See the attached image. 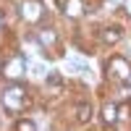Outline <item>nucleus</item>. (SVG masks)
<instances>
[{
	"instance_id": "nucleus-6",
	"label": "nucleus",
	"mask_w": 131,
	"mask_h": 131,
	"mask_svg": "<svg viewBox=\"0 0 131 131\" xmlns=\"http://www.w3.org/2000/svg\"><path fill=\"white\" fill-rule=\"evenodd\" d=\"M37 42L42 45V50H45V47H50V45H55V42H58L55 29H39V31H37Z\"/></svg>"
},
{
	"instance_id": "nucleus-7",
	"label": "nucleus",
	"mask_w": 131,
	"mask_h": 131,
	"mask_svg": "<svg viewBox=\"0 0 131 131\" xmlns=\"http://www.w3.org/2000/svg\"><path fill=\"white\" fill-rule=\"evenodd\" d=\"M63 10H66V13H68V16H81L84 13V3H81V0H68V3H63Z\"/></svg>"
},
{
	"instance_id": "nucleus-9",
	"label": "nucleus",
	"mask_w": 131,
	"mask_h": 131,
	"mask_svg": "<svg viewBox=\"0 0 131 131\" xmlns=\"http://www.w3.org/2000/svg\"><path fill=\"white\" fill-rule=\"evenodd\" d=\"M89 115H92V107L86 105V102H81L79 107H76V118H79L81 123H86V121H89Z\"/></svg>"
},
{
	"instance_id": "nucleus-13",
	"label": "nucleus",
	"mask_w": 131,
	"mask_h": 131,
	"mask_svg": "<svg viewBox=\"0 0 131 131\" xmlns=\"http://www.w3.org/2000/svg\"><path fill=\"white\" fill-rule=\"evenodd\" d=\"M126 8H128V13H131V0H126Z\"/></svg>"
},
{
	"instance_id": "nucleus-3",
	"label": "nucleus",
	"mask_w": 131,
	"mask_h": 131,
	"mask_svg": "<svg viewBox=\"0 0 131 131\" xmlns=\"http://www.w3.org/2000/svg\"><path fill=\"white\" fill-rule=\"evenodd\" d=\"M42 3L39 0H26L24 5H21V18H26V21H39L42 18Z\"/></svg>"
},
{
	"instance_id": "nucleus-2",
	"label": "nucleus",
	"mask_w": 131,
	"mask_h": 131,
	"mask_svg": "<svg viewBox=\"0 0 131 131\" xmlns=\"http://www.w3.org/2000/svg\"><path fill=\"white\" fill-rule=\"evenodd\" d=\"M3 71L10 81H18V79H24V73H26V58L24 55H13L5 66H3Z\"/></svg>"
},
{
	"instance_id": "nucleus-11",
	"label": "nucleus",
	"mask_w": 131,
	"mask_h": 131,
	"mask_svg": "<svg viewBox=\"0 0 131 131\" xmlns=\"http://www.w3.org/2000/svg\"><path fill=\"white\" fill-rule=\"evenodd\" d=\"M118 118H123V121L131 118V105H121V107H118Z\"/></svg>"
},
{
	"instance_id": "nucleus-8",
	"label": "nucleus",
	"mask_w": 131,
	"mask_h": 131,
	"mask_svg": "<svg viewBox=\"0 0 131 131\" xmlns=\"http://www.w3.org/2000/svg\"><path fill=\"white\" fill-rule=\"evenodd\" d=\"M102 118H105V123H115V118H118V107L113 102H107L102 107Z\"/></svg>"
},
{
	"instance_id": "nucleus-4",
	"label": "nucleus",
	"mask_w": 131,
	"mask_h": 131,
	"mask_svg": "<svg viewBox=\"0 0 131 131\" xmlns=\"http://www.w3.org/2000/svg\"><path fill=\"white\" fill-rule=\"evenodd\" d=\"M110 71H113V76H118V79H128V76H131L128 60H126V58H121V55L110 60Z\"/></svg>"
},
{
	"instance_id": "nucleus-10",
	"label": "nucleus",
	"mask_w": 131,
	"mask_h": 131,
	"mask_svg": "<svg viewBox=\"0 0 131 131\" xmlns=\"http://www.w3.org/2000/svg\"><path fill=\"white\" fill-rule=\"evenodd\" d=\"M16 131H34V121H29V118H21L16 123Z\"/></svg>"
},
{
	"instance_id": "nucleus-5",
	"label": "nucleus",
	"mask_w": 131,
	"mask_h": 131,
	"mask_svg": "<svg viewBox=\"0 0 131 131\" xmlns=\"http://www.w3.org/2000/svg\"><path fill=\"white\" fill-rule=\"evenodd\" d=\"M121 37H123L121 26H107V29H102V34H100V39L105 42V45H115V42H121Z\"/></svg>"
},
{
	"instance_id": "nucleus-12",
	"label": "nucleus",
	"mask_w": 131,
	"mask_h": 131,
	"mask_svg": "<svg viewBox=\"0 0 131 131\" xmlns=\"http://www.w3.org/2000/svg\"><path fill=\"white\" fill-rule=\"evenodd\" d=\"M47 84H60V76H58V73H50V76H47Z\"/></svg>"
},
{
	"instance_id": "nucleus-1",
	"label": "nucleus",
	"mask_w": 131,
	"mask_h": 131,
	"mask_svg": "<svg viewBox=\"0 0 131 131\" xmlns=\"http://www.w3.org/2000/svg\"><path fill=\"white\" fill-rule=\"evenodd\" d=\"M3 105H5L8 113L24 110V107H26V94H24V89H21V86H8V89L3 92Z\"/></svg>"
}]
</instances>
